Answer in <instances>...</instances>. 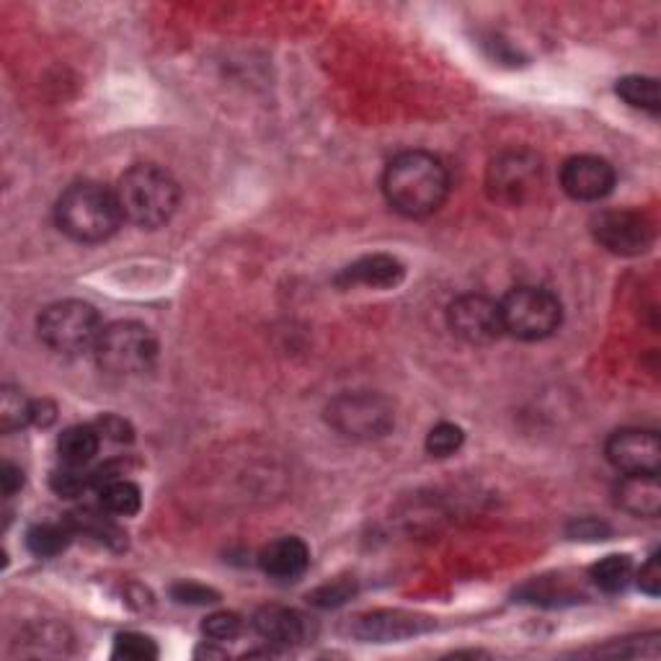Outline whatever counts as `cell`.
<instances>
[{
	"label": "cell",
	"instance_id": "1",
	"mask_svg": "<svg viewBox=\"0 0 661 661\" xmlns=\"http://www.w3.org/2000/svg\"><path fill=\"white\" fill-rule=\"evenodd\" d=\"M382 191L396 212L406 218H427L448 199L450 174L432 153L406 150L388 164Z\"/></svg>",
	"mask_w": 661,
	"mask_h": 661
},
{
	"label": "cell",
	"instance_id": "2",
	"mask_svg": "<svg viewBox=\"0 0 661 661\" xmlns=\"http://www.w3.org/2000/svg\"><path fill=\"white\" fill-rule=\"evenodd\" d=\"M57 228L78 243H102L117 233L122 220L119 199L102 183L83 181L67 187L55 207Z\"/></svg>",
	"mask_w": 661,
	"mask_h": 661
},
{
	"label": "cell",
	"instance_id": "3",
	"mask_svg": "<svg viewBox=\"0 0 661 661\" xmlns=\"http://www.w3.org/2000/svg\"><path fill=\"white\" fill-rule=\"evenodd\" d=\"M125 220L137 228L153 230L166 225L179 207V183L164 168L153 164H137L122 174L114 189Z\"/></svg>",
	"mask_w": 661,
	"mask_h": 661
},
{
	"label": "cell",
	"instance_id": "4",
	"mask_svg": "<svg viewBox=\"0 0 661 661\" xmlns=\"http://www.w3.org/2000/svg\"><path fill=\"white\" fill-rule=\"evenodd\" d=\"M36 330L40 339L57 355H81L96 347L104 326L94 305L83 300H60L44 307Z\"/></svg>",
	"mask_w": 661,
	"mask_h": 661
},
{
	"label": "cell",
	"instance_id": "5",
	"mask_svg": "<svg viewBox=\"0 0 661 661\" xmlns=\"http://www.w3.org/2000/svg\"><path fill=\"white\" fill-rule=\"evenodd\" d=\"M94 355L102 370L119 378L148 373L158 357V342L148 326L137 321H117L104 326Z\"/></svg>",
	"mask_w": 661,
	"mask_h": 661
},
{
	"label": "cell",
	"instance_id": "6",
	"mask_svg": "<svg viewBox=\"0 0 661 661\" xmlns=\"http://www.w3.org/2000/svg\"><path fill=\"white\" fill-rule=\"evenodd\" d=\"M504 334L522 342H541L556 334L560 326V303L543 287H517L499 303Z\"/></svg>",
	"mask_w": 661,
	"mask_h": 661
},
{
	"label": "cell",
	"instance_id": "7",
	"mask_svg": "<svg viewBox=\"0 0 661 661\" xmlns=\"http://www.w3.org/2000/svg\"><path fill=\"white\" fill-rule=\"evenodd\" d=\"M328 424L355 442L386 437L396 424L394 406L378 394H344L328 403Z\"/></svg>",
	"mask_w": 661,
	"mask_h": 661
},
{
	"label": "cell",
	"instance_id": "8",
	"mask_svg": "<svg viewBox=\"0 0 661 661\" xmlns=\"http://www.w3.org/2000/svg\"><path fill=\"white\" fill-rule=\"evenodd\" d=\"M543 164L529 150H506L491 160L486 174L489 195L496 202L520 207L541 191Z\"/></svg>",
	"mask_w": 661,
	"mask_h": 661
},
{
	"label": "cell",
	"instance_id": "9",
	"mask_svg": "<svg viewBox=\"0 0 661 661\" xmlns=\"http://www.w3.org/2000/svg\"><path fill=\"white\" fill-rule=\"evenodd\" d=\"M597 243L618 256H638L653 243V222L641 210H605L591 220Z\"/></svg>",
	"mask_w": 661,
	"mask_h": 661
},
{
	"label": "cell",
	"instance_id": "10",
	"mask_svg": "<svg viewBox=\"0 0 661 661\" xmlns=\"http://www.w3.org/2000/svg\"><path fill=\"white\" fill-rule=\"evenodd\" d=\"M448 323L458 339L475 344V347L496 342L504 334L499 303L486 295H460L452 300Z\"/></svg>",
	"mask_w": 661,
	"mask_h": 661
},
{
	"label": "cell",
	"instance_id": "11",
	"mask_svg": "<svg viewBox=\"0 0 661 661\" xmlns=\"http://www.w3.org/2000/svg\"><path fill=\"white\" fill-rule=\"evenodd\" d=\"M607 460L620 473H659L661 465V442L651 429H620L605 444Z\"/></svg>",
	"mask_w": 661,
	"mask_h": 661
},
{
	"label": "cell",
	"instance_id": "12",
	"mask_svg": "<svg viewBox=\"0 0 661 661\" xmlns=\"http://www.w3.org/2000/svg\"><path fill=\"white\" fill-rule=\"evenodd\" d=\"M560 187L579 202H599L615 187V168L605 158L574 156L560 168Z\"/></svg>",
	"mask_w": 661,
	"mask_h": 661
},
{
	"label": "cell",
	"instance_id": "13",
	"mask_svg": "<svg viewBox=\"0 0 661 661\" xmlns=\"http://www.w3.org/2000/svg\"><path fill=\"white\" fill-rule=\"evenodd\" d=\"M432 628V620L417 618V615L409 612H367L357 615L355 620L349 622V633L359 638V641L367 643H390V641H403V638L427 633Z\"/></svg>",
	"mask_w": 661,
	"mask_h": 661
},
{
	"label": "cell",
	"instance_id": "14",
	"mask_svg": "<svg viewBox=\"0 0 661 661\" xmlns=\"http://www.w3.org/2000/svg\"><path fill=\"white\" fill-rule=\"evenodd\" d=\"M406 269L396 256H388V253H373V256H363L355 264H349L344 272L336 276V282L344 284V287H373V290H390L398 287L403 280Z\"/></svg>",
	"mask_w": 661,
	"mask_h": 661
},
{
	"label": "cell",
	"instance_id": "15",
	"mask_svg": "<svg viewBox=\"0 0 661 661\" xmlns=\"http://www.w3.org/2000/svg\"><path fill=\"white\" fill-rule=\"evenodd\" d=\"M259 564L274 581H297L311 566V550L300 537H280L261 550Z\"/></svg>",
	"mask_w": 661,
	"mask_h": 661
},
{
	"label": "cell",
	"instance_id": "16",
	"mask_svg": "<svg viewBox=\"0 0 661 661\" xmlns=\"http://www.w3.org/2000/svg\"><path fill=\"white\" fill-rule=\"evenodd\" d=\"M253 628L261 638L274 646H295L307 638V622L297 610L269 605L253 615Z\"/></svg>",
	"mask_w": 661,
	"mask_h": 661
},
{
	"label": "cell",
	"instance_id": "17",
	"mask_svg": "<svg viewBox=\"0 0 661 661\" xmlns=\"http://www.w3.org/2000/svg\"><path fill=\"white\" fill-rule=\"evenodd\" d=\"M618 506L636 517L653 520L661 512V483L657 473L622 475L618 483Z\"/></svg>",
	"mask_w": 661,
	"mask_h": 661
},
{
	"label": "cell",
	"instance_id": "18",
	"mask_svg": "<svg viewBox=\"0 0 661 661\" xmlns=\"http://www.w3.org/2000/svg\"><path fill=\"white\" fill-rule=\"evenodd\" d=\"M98 448H102V434L94 424L67 427L57 437V455L63 465L86 468L98 455Z\"/></svg>",
	"mask_w": 661,
	"mask_h": 661
},
{
	"label": "cell",
	"instance_id": "19",
	"mask_svg": "<svg viewBox=\"0 0 661 661\" xmlns=\"http://www.w3.org/2000/svg\"><path fill=\"white\" fill-rule=\"evenodd\" d=\"M98 494H102V510L109 512L112 517H133L140 512L143 494L133 481L112 479L98 486Z\"/></svg>",
	"mask_w": 661,
	"mask_h": 661
},
{
	"label": "cell",
	"instance_id": "20",
	"mask_svg": "<svg viewBox=\"0 0 661 661\" xmlns=\"http://www.w3.org/2000/svg\"><path fill=\"white\" fill-rule=\"evenodd\" d=\"M106 514L96 510H81L67 517V525H71L73 533H83L98 543L112 545V548H122V545H125V535H122V529L114 525L112 517H106Z\"/></svg>",
	"mask_w": 661,
	"mask_h": 661
},
{
	"label": "cell",
	"instance_id": "21",
	"mask_svg": "<svg viewBox=\"0 0 661 661\" xmlns=\"http://www.w3.org/2000/svg\"><path fill=\"white\" fill-rule=\"evenodd\" d=\"M75 533L71 525H63V522H42V525H34L27 533V548L34 553L36 558H55L63 553L67 545H71V537Z\"/></svg>",
	"mask_w": 661,
	"mask_h": 661
},
{
	"label": "cell",
	"instance_id": "22",
	"mask_svg": "<svg viewBox=\"0 0 661 661\" xmlns=\"http://www.w3.org/2000/svg\"><path fill=\"white\" fill-rule=\"evenodd\" d=\"M591 581L607 595H620L633 581V560L628 556H607L591 566Z\"/></svg>",
	"mask_w": 661,
	"mask_h": 661
},
{
	"label": "cell",
	"instance_id": "23",
	"mask_svg": "<svg viewBox=\"0 0 661 661\" xmlns=\"http://www.w3.org/2000/svg\"><path fill=\"white\" fill-rule=\"evenodd\" d=\"M615 91H618V96L622 98V102L636 106V109H643L651 114L659 112V106H661L659 83L653 78H646V75H628V78L618 81Z\"/></svg>",
	"mask_w": 661,
	"mask_h": 661
},
{
	"label": "cell",
	"instance_id": "24",
	"mask_svg": "<svg viewBox=\"0 0 661 661\" xmlns=\"http://www.w3.org/2000/svg\"><path fill=\"white\" fill-rule=\"evenodd\" d=\"M27 424H32V401L19 388L6 386L0 394V429L11 434Z\"/></svg>",
	"mask_w": 661,
	"mask_h": 661
},
{
	"label": "cell",
	"instance_id": "25",
	"mask_svg": "<svg viewBox=\"0 0 661 661\" xmlns=\"http://www.w3.org/2000/svg\"><path fill=\"white\" fill-rule=\"evenodd\" d=\"M463 442H465L463 429L442 421V424H437L432 432H429L427 452L434 458H450V455H455L460 448H463Z\"/></svg>",
	"mask_w": 661,
	"mask_h": 661
},
{
	"label": "cell",
	"instance_id": "26",
	"mask_svg": "<svg viewBox=\"0 0 661 661\" xmlns=\"http://www.w3.org/2000/svg\"><path fill=\"white\" fill-rule=\"evenodd\" d=\"M52 489H55L57 496H65V499H75V496H83V491L88 486H96L94 483V473H86L83 468H73V465H65L60 468V471L52 473Z\"/></svg>",
	"mask_w": 661,
	"mask_h": 661
},
{
	"label": "cell",
	"instance_id": "27",
	"mask_svg": "<svg viewBox=\"0 0 661 661\" xmlns=\"http://www.w3.org/2000/svg\"><path fill=\"white\" fill-rule=\"evenodd\" d=\"M158 657V646L153 638L143 633H119L114 641V659L148 661Z\"/></svg>",
	"mask_w": 661,
	"mask_h": 661
},
{
	"label": "cell",
	"instance_id": "28",
	"mask_svg": "<svg viewBox=\"0 0 661 661\" xmlns=\"http://www.w3.org/2000/svg\"><path fill=\"white\" fill-rule=\"evenodd\" d=\"M202 630L207 638H212V641H218V643L235 641L243 630V620L238 618L235 612H214L204 620Z\"/></svg>",
	"mask_w": 661,
	"mask_h": 661
},
{
	"label": "cell",
	"instance_id": "29",
	"mask_svg": "<svg viewBox=\"0 0 661 661\" xmlns=\"http://www.w3.org/2000/svg\"><path fill=\"white\" fill-rule=\"evenodd\" d=\"M174 599L183 605H207V602H218V591L202 587V584L195 581H181L174 584Z\"/></svg>",
	"mask_w": 661,
	"mask_h": 661
},
{
	"label": "cell",
	"instance_id": "30",
	"mask_svg": "<svg viewBox=\"0 0 661 661\" xmlns=\"http://www.w3.org/2000/svg\"><path fill=\"white\" fill-rule=\"evenodd\" d=\"M352 595H355V584L347 579H339V581L326 584V587H321L318 591H315L313 602L321 607H336V605L347 602Z\"/></svg>",
	"mask_w": 661,
	"mask_h": 661
},
{
	"label": "cell",
	"instance_id": "31",
	"mask_svg": "<svg viewBox=\"0 0 661 661\" xmlns=\"http://www.w3.org/2000/svg\"><path fill=\"white\" fill-rule=\"evenodd\" d=\"M102 440H112V442H133V427L127 424L125 419L114 417V413H106L104 419H98L96 424Z\"/></svg>",
	"mask_w": 661,
	"mask_h": 661
},
{
	"label": "cell",
	"instance_id": "32",
	"mask_svg": "<svg viewBox=\"0 0 661 661\" xmlns=\"http://www.w3.org/2000/svg\"><path fill=\"white\" fill-rule=\"evenodd\" d=\"M638 587H641L649 597H659V591H661V566H659L657 553H653V556L641 566V571H638Z\"/></svg>",
	"mask_w": 661,
	"mask_h": 661
},
{
	"label": "cell",
	"instance_id": "33",
	"mask_svg": "<svg viewBox=\"0 0 661 661\" xmlns=\"http://www.w3.org/2000/svg\"><path fill=\"white\" fill-rule=\"evenodd\" d=\"M57 419V406L48 401V398H42V401H32V424L34 427H42L48 429L55 424Z\"/></svg>",
	"mask_w": 661,
	"mask_h": 661
},
{
	"label": "cell",
	"instance_id": "34",
	"mask_svg": "<svg viewBox=\"0 0 661 661\" xmlns=\"http://www.w3.org/2000/svg\"><path fill=\"white\" fill-rule=\"evenodd\" d=\"M21 486H24V473H21V468L11 463L0 468V489H3L6 496H13Z\"/></svg>",
	"mask_w": 661,
	"mask_h": 661
},
{
	"label": "cell",
	"instance_id": "35",
	"mask_svg": "<svg viewBox=\"0 0 661 661\" xmlns=\"http://www.w3.org/2000/svg\"><path fill=\"white\" fill-rule=\"evenodd\" d=\"M574 535L576 541H605L607 527L597 520H581L574 525Z\"/></svg>",
	"mask_w": 661,
	"mask_h": 661
}]
</instances>
